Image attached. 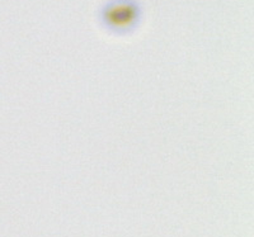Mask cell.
<instances>
[{
	"label": "cell",
	"instance_id": "obj_1",
	"mask_svg": "<svg viewBox=\"0 0 254 237\" xmlns=\"http://www.w3.org/2000/svg\"><path fill=\"white\" fill-rule=\"evenodd\" d=\"M142 19L144 6L140 0H104L97 10L99 27L119 37L133 35Z\"/></svg>",
	"mask_w": 254,
	"mask_h": 237
}]
</instances>
